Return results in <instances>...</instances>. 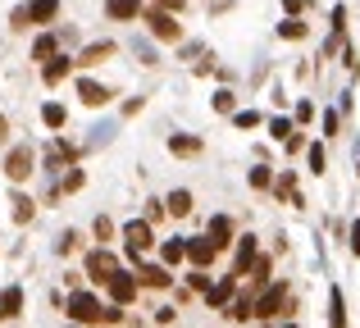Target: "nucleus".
<instances>
[{"label":"nucleus","mask_w":360,"mask_h":328,"mask_svg":"<svg viewBox=\"0 0 360 328\" xmlns=\"http://www.w3.org/2000/svg\"><path fill=\"white\" fill-rule=\"evenodd\" d=\"M306 32H310L306 18H283V23H278V37H283V41H306Z\"/></svg>","instance_id":"c85d7f7f"},{"label":"nucleus","mask_w":360,"mask_h":328,"mask_svg":"<svg viewBox=\"0 0 360 328\" xmlns=\"http://www.w3.org/2000/svg\"><path fill=\"white\" fill-rule=\"evenodd\" d=\"M255 260H260V237H255V232H242V237L233 242V269H229V274L233 278H246Z\"/></svg>","instance_id":"1a4fd4ad"},{"label":"nucleus","mask_w":360,"mask_h":328,"mask_svg":"<svg viewBox=\"0 0 360 328\" xmlns=\"http://www.w3.org/2000/svg\"><path fill=\"white\" fill-rule=\"evenodd\" d=\"M328 328H352V320H347V292L342 287H328Z\"/></svg>","instance_id":"5701e85b"},{"label":"nucleus","mask_w":360,"mask_h":328,"mask_svg":"<svg viewBox=\"0 0 360 328\" xmlns=\"http://www.w3.org/2000/svg\"><path fill=\"white\" fill-rule=\"evenodd\" d=\"M224 320H229V324H255V292H251V287H242V292L229 301Z\"/></svg>","instance_id":"4468645a"},{"label":"nucleus","mask_w":360,"mask_h":328,"mask_svg":"<svg viewBox=\"0 0 360 328\" xmlns=\"http://www.w3.org/2000/svg\"><path fill=\"white\" fill-rule=\"evenodd\" d=\"M165 214H169V205H165V201H160V196H150V201H146V214H141V219H146V223H150V228H155V223H160V219H165Z\"/></svg>","instance_id":"e433bc0d"},{"label":"nucleus","mask_w":360,"mask_h":328,"mask_svg":"<svg viewBox=\"0 0 360 328\" xmlns=\"http://www.w3.org/2000/svg\"><path fill=\"white\" fill-rule=\"evenodd\" d=\"M141 105H146V100H141V96H132V100H123V114H128V119H132V114H141Z\"/></svg>","instance_id":"de8ad7c7"},{"label":"nucleus","mask_w":360,"mask_h":328,"mask_svg":"<svg viewBox=\"0 0 360 328\" xmlns=\"http://www.w3.org/2000/svg\"><path fill=\"white\" fill-rule=\"evenodd\" d=\"M41 124L51 128V133H60V128L69 124V110H64L60 100H46V105H41Z\"/></svg>","instance_id":"a878e982"},{"label":"nucleus","mask_w":360,"mask_h":328,"mask_svg":"<svg viewBox=\"0 0 360 328\" xmlns=\"http://www.w3.org/2000/svg\"><path fill=\"white\" fill-rule=\"evenodd\" d=\"M73 69H78L73 55H55L51 64H41V82H46V87H60L64 78H73Z\"/></svg>","instance_id":"6ab92c4d"},{"label":"nucleus","mask_w":360,"mask_h":328,"mask_svg":"<svg viewBox=\"0 0 360 328\" xmlns=\"http://www.w3.org/2000/svg\"><path fill=\"white\" fill-rule=\"evenodd\" d=\"M214 110H219V114H238V96H233V87L214 91Z\"/></svg>","instance_id":"c9c22d12"},{"label":"nucleus","mask_w":360,"mask_h":328,"mask_svg":"<svg viewBox=\"0 0 360 328\" xmlns=\"http://www.w3.org/2000/svg\"><path fill=\"white\" fill-rule=\"evenodd\" d=\"M9 27H14V32H27V27H32V23H27V9H23V5L9 9Z\"/></svg>","instance_id":"79ce46f5"},{"label":"nucleus","mask_w":360,"mask_h":328,"mask_svg":"<svg viewBox=\"0 0 360 328\" xmlns=\"http://www.w3.org/2000/svg\"><path fill=\"white\" fill-rule=\"evenodd\" d=\"M292 133H297V119L292 114H274L269 119V142H288Z\"/></svg>","instance_id":"cd10ccee"},{"label":"nucleus","mask_w":360,"mask_h":328,"mask_svg":"<svg viewBox=\"0 0 360 328\" xmlns=\"http://www.w3.org/2000/svg\"><path fill=\"white\" fill-rule=\"evenodd\" d=\"M0 169H5V178H9V183H14V187H23L27 178L37 173V151H32V146H27V142L9 146V151H5V164H0Z\"/></svg>","instance_id":"39448f33"},{"label":"nucleus","mask_w":360,"mask_h":328,"mask_svg":"<svg viewBox=\"0 0 360 328\" xmlns=\"http://www.w3.org/2000/svg\"><path fill=\"white\" fill-rule=\"evenodd\" d=\"M306 5H310V0H283V18H301Z\"/></svg>","instance_id":"c03bdc74"},{"label":"nucleus","mask_w":360,"mask_h":328,"mask_svg":"<svg viewBox=\"0 0 360 328\" xmlns=\"http://www.w3.org/2000/svg\"><path fill=\"white\" fill-rule=\"evenodd\" d=\"M347 247H352V256L360 260V219L352 223V228H347Z\"/></svg>","instance_id":"a18cd8bd"},{"label":"nucleus","mask_w":360,"mask_h":328,"mask_svg":"<svg viewBox=\"0 0 360 328\" xmlns=\"http://www.w3.org/2000/svg\"><path fill=\"white\" fill-rule=\"evenodd\" d=\"M155 5H160V9H169V14H183L187 0H155Z\"/></svg>","instance_id":"09e8293b"},{"label":"nucleus","mask_w":360,"mask_h":328,"mask_svg":"<svg viewBox=\"0 0 360 328\" xmlns=\"http://www.w3.org/2000/svg\"><path fill=\"white\" fill-rule=\"evenodd\" d=\"M119 237H123V260H128V269L141 265V260H146V251L155 247V228H150L146 219H128Z\"/></svg>","instance_id":"7ed1b4c3"},{"label":"nucleus","mask_w":360,"mask_h":328,"mask_svg":"<svg viewBox=\"0 0 360 328\" xmlns=\"http://www.w3.org/2000/svg\"><path fill=\"white\" fill-rule=\"evenodd\" d=\"M55 55H64L60 32H37V41H32V60H37V64H51Z\"/></svg>","instance_id":"aec40b11"},{"label":"nucleus","mask_w":360,"mask_h":328,"mask_svg":"<svg viewBox=\"0 0 360 328\" xmlns=\"http://www.w3.org/2000/svg\"><path fill=\"white\" fill-rule=\"evenodd\" d=\"M115 219H110V214H96V223H91V237L101 242V247H110V242H115Z\"/></svg>","instance_id":"2f4dec72"},{"label":"nucleus","mask_w":360,"mask_h":328,"mask_svg":"<svg viewBox=\"0 0 360 328\" xmlns=\"http://www.w3.org/2000/svg\"><path fill=\"white\" fill-rule=\"evenodd\" d=\"M60 328H78V324H60Z\"/></svg>","instance_id":"864d4df0"},{"label":"nucleus","mask_w":360,"mask_h":328,"mask_svg":"<svg viewBox=\"0 0 360 328\" xmlns=\"http://www.w3.org/2000/svg\"><path fill=\"white\" fill-rule=\"evenodd\" d=\"M78 100L87 110H105L110 100H115V91H110L105 82H96V78H87V73H82V78H78Z\"/></svg>","instance_id":"ddd939ff"},{"label":"nucleus","mask_w":360,"mask_h":328,"mask_svg":"<svg viewBox=\"0 0 360 328\" xmlns=\"http://www.w3.org/2000/svg\"><path fill=\"white\" fill-rule=\"evenodd\" d=\"M5 137H9V119L0 114V142H5Z\"/></svg>","instance_id":"3c124183"},{"label":"nucleus","mask_w":360,"mask_h":328,"mask_svg":"<svg viewBox=\"0 0 360 328\" xmlns=\"http://www.w3.org/2000/svg\"><path fill=\"white\" fill-rule=\"evenodd\" d=\"M78 247H82V232L78 228H64L60 237H55V256H73Z\"/></svg>","instance_id":"473e14b6"},{"label":"nucleus","mask_w":360,"mask_h":328,"mask_svg":"<svg viewBox=\"0 0 360 328\" xmlns=\"http://www.w3.org/2000/svg\"><path fill=\"white\" fill-rule=\"evenodd\" d=\"M9 219H14L18 228H27V223L37 219V201H32L27 192H18V187L9 192Z\"/></svg>","instance_id":"f3484780"},{"label":"nucleus","mask_w":360,"mask_h":328,"mask_svg":"<svg viewBox=\"0 0 360 328\" xmlns=\"http://www.w3.org/2000/svg\"><path fill=\"white\" fill-rule=\"evenodd\" d=\"M292 119H297L301 128H306V124H315V100H297V114H292Z\"/></svg>","instance_id":"a19ab883"},{"label":"nucleus","mask_w":360,"mask_h":328,"mask_svg":"<svg viewBox=\"0 0 360 328\" xmlns=\"http://www.w3.org/2000/svg\"><path fill=\"white\" fill-rule=\"evenodd\" d=\"M23 301H27L23 287L9 283V287H5V320H18V315H23Z\"/></svg>","instance_id":"7c9ffc66"},{"label":"nucleus","mask_w":360,"mask_h":328,"mask_svg":"<svg viewBox=\"0 0 360 328\" xmlns=\"http://www.w3.org/2000/svg\"><path fill=\"white\" fill-rule=\"evenodd\" d=\"M319 128H324V137H338V128H342V114H338V110H324Z\"/></svg>","instance_id":"ea45409f"},{"label":"nucleus","mask_w":360,"mask_h":328,"mask_svg":"<svg viewBox=\"0 0 360 328\" xmlns=\"http://www.w3.org/2000/svg\"><path fill=\"white\" fill-rule=\"evenodd\" d=\"M141 14H146L141 0H105V18L110 23H137Z\"/></svg>","instance_id":"a211bd4d"},{"label":"nucleus","mask_w":360,"mask_h":328,"mask_svg":"<svg viewBox=\"0 0 360 328\" xmlns=\"http://www.w3.org/2000/svg\"><path fill=\"white\" fill-rule=\"evenodd\" d=\"M246 183H251L255 192H274V183H278V178H274V169H269V164L255 160V164H251V173H246Z\"/></svg>","instance_id":"bb28decb"},{"label":"nucleus","mask_w":360,"mask_h":328,"mask_svg":"<svg viewBox=\"0 0 360 328\" xmlns=\"http://www.w3.org/2000/svg\"><path fill=\"white\" fill-rule=\"evenodd\" d=\"M210 287H214L210 269H187V292H192V296H205Z\"/></svg>","instance_id":"c756f323"},{"label":"nucleus","mask_w":360,"mask_h":328,"mask_svg":"<svg viewBox=\"0 0 360 328\" xmlns=\"http://www.w3.org/2000/svg\"><path fill=\"white\" fill-rule=\"evenodd\" d=\"M328 23H333V37H347V5L328 9Z\"/></svg>","instance_id":"58836bf2"},{"label":"nucleus","mask_w":360,"mask_h":328,"mask_svg":"<svg viewBox=\"0 0 360 328\" xmlns=\"http://www.w3.org/2000/svg\"><path fill=\"white\" fill-rule=\"evenodd\" d=\"M205 237L214 242V251H229L233 242H238V223H233V214H210V223H205Z\"/></svg>","instance_id":"f8f14e48"},{"label":"nucleus","mask_w":360,"mask_h":328,"mask_svg":"<svg viewBox=\"0 0 360 328\" xmlns=\"http://www.w3.org/2000/svg\"><path fill=\"white\" fill-rule=\"evenodd\" d=\"M260 124H264L260 110H238V114H233V128H242V133L246 128H260Z\"/></svg>","instance_id":"4c0bfd02"},{"label":"nucleus","mask_w":360,"mask_h":328,"mask_svg":"<svg viewBox=\"0 0 360 328\" xmlns=\"http://www.w3.org/2000/svg\"><path fill=\"white\" fill-rule=\"evenodd\" d=\"M165 205H169V214H174V219H187V214L196 210V201H192V192H187V187H174V192L165 196Z\"/></svg>","instance_id":"393cba45"},{"label":"nucleus","mask_w":360,"mask_h":328,"mask_svg":"<svg viewBox=\"0 0 360 328\" xmlns=\"http://www.w3.org/2000/svg\"><path fill=\"white\" fill-rule=\"evenodd\" d=\"M183 260H187V237H169V242H160V265L178 269Z\"/></svg>","instance_id":"b1692460"},{"label":"nucleus","mask_w":360,"mask_h":328,"mask_svg":"<svg viewBox=\"0 0 360 328\" xmlns=\"http://www.w3.org/2000/svg\"><path fill=\"white\" fill-rule=\"evenodd\" d=\"M306 146H310V142H306V133H292L288 142H283V151H288V155H301Z\"/></svg>","instance_id":"37998d69"},{"label":"nucleus","mask_w":360,"mask_h":328,"mask_svg":"<svg viewBox=\"0 0 360 328\" xmlns=\"http://www.w3.org/2000/svg\"><path fill=\"white\" fill-rule=\"evenodd\" d=\"M242 292V278H233V274H224V278H214V287H210V292H205L201 296V301L205 306H210V310H229V301H233V296H238Z\"/></svg>","instance_id":"9b49d317"},{"label":"nucleus","mask_w":360,"mask_h":328,"mask_svg":"<svg viewBox=\"0 0 360 328\" xmlns=\"http://www.w3.org/2000/svg\"><path fill=\"white\" fill-rule=\"evenodd\" d=\"M82 183H87V173H82V169H69L55 187H60V196H69V192H82Z\"/></svg>","instance_id":"f704fd0d"},{"label":"nucleus","mask_w":360,"mask_h":328,"mask_svg":"<svg viewBox=\"0 0 360 328\" xmlns=\"http://www.w3.org/2000/svg\"><path fill=\"white\" fill-rule=\"evenodd\" d=\"M214 256H219V251H214V242L205 237V232H201V237H187V265H192V269H210Z\"/></svg>","instance_id":"2eb2a0df"},{"label":"nucleus","mask_w":360,"mask_h":328,"mask_svg":"<svg viewBox=\"0 0 360 328\" xmlns=\"http://www.w3.org/2000/svg\"><path fill=\"white\" fill-rule=\"evenodd\" d=\"M306 164H310V173H324V169H328V155H324V146H319V142H310L306 146Z\"/></svg>","instance_id":"72a5a7b5"},{"label":"nucleus","mask_w":360,"mask_h":328,"mask_svg":"<svg viewBox=\"0 0 360 328\" xmlns=\"http://www.w3.org/2000/svg\"><path fill=\"white\" fill-rule=\"evenodd\" d=\"M255 328H301L297 320H278V324H255Z\"/></svg>","instance_id":"8fccbe9b"},{"label":"nucleus","mask_w":360,"mask_h":328,"mask_svg":"<svg viewBox=\"0 0 360 328\" xmlns=\"http://www.w3.org/2000/svg\"><path fill=\"white\" fill-rule=\"evenodd\" d=\"M174 320H178L174 306H160V310H155V324H174Z\"/></svg>","instance_id":"49530a36"},{"label":"nucleus","mask_w":360,"mask_h":328,"mask_svg":"<svg viewBox=\"0 0 360 328\" xmlns=\"http://www.w3.org/2000/svg\"><path fill=\"white\" fill-rule=\"evenodd\" d=\"M105 296H96L91 287H78V292L64 296V315H69V324L78 328H105Z\"/></svg>","instance_id":"f03ea898"},{"label":"nucleus","mask_w":360,"mask_h":328,"mask_svg":"<svg viewBox=\"0 0 360 328\" xmlns=\"http://www.w3.org/2000/svg\"><path fill=\"white\" fill-rule=\"evenodd\" d=\"M269 283H274V256H264V251H260V260H255L251 274H246V287H251V292H264Z\"/></svg>","instance_id":"4be33fe9"},{"label":"nucleus","mask_w":360,"mask_h":328,"mask_svg":"<svg viewBox=\"0 0 360 328\" xmlns=\"http://www.w3.org/2000/svg\"><path fill=\"white\" fill-rule=\"evenodd\" d=\"M0 324H5V287H0Z\"/></svg>","instance_id":"603ef678"},{"label":"nucleus","mask_w":360,"mask_h":328,"mask_svg":"<svg viewBox=\"0 0 360 328\" xmlns=\"http://www.w3.org/2000/svg\"><path fill=\"white\" fill-rule=\"evenodd\" d=\"M132 274H137L141 292H169L174 287V269L160 265V260H141V265H132Z\"/></svg>","instance_id":"0eeeda50"},{"label":"nucleus","mask_w":360,"mask_h":328,"mask_svg":"<svg viewBox=\"0 0 360 328\" xmlns=\"http://www.w3.org/2000/svg\"><path fill=\"white\" fill-rule=\"evenodd\" d=\"M141 23H146V32L155 37V41H183V23H178V14H169V9H160V5H146Z\"/></svg>","instance_id":"423d86ee"},{"label":"nucleus","mask_w":360,"mask_h":328,"mask_svg":"<svg viewBox=\"0 0 360 328\" xmlns=\"http://www.w3.org/2000/svg\"><path fill=\"white\" fill-rule=\"evenodd\" d=\"M115 55H119V46L110 41V37H101V41H87V46H82V51L73 55V64H78V69H96V64L115 60Z\"/></svg>","instance_id":"9d476101"},{"label":"nucleus","mask_w":360,"mask_h":328,"mask_svg":"<svg viewBox=\"0 0 360 328\" xmlns=\"http://www.w3.org/2000/svg\"><path fill=\"white\" fill-rule=\"evenodd\" d=\"M27 23L32 27H46V32H51V23L55 18H60V0H27Z\"/></svg>","instance_id":"dca6fc26"},{"label":"nucleus","mask_w":360,"mask_h":328,"mask_svg":"<svg viewBox=\"0 0 360 328\" xmlns=\"http://www.w3.org/2000/svg\"><path fill=\"white\" fill-rule=\"evenodd\" d=\"M169 151H174L178 160H192V155L205 151V142H201L196 133H169Z\"/></svg>","instance_id":"412c9836"},{"label":"nucleus","mask_w":360,"mask_h":328,"mask_svg":"<svg viewBox=\"0 0 360 328\" xmlns=\"http://www.w3.org/2000/svg\"><path fill=\"white\" fill-rule=\"evenodd\" d=\"M297 315V296H292L288 278H274L264 292H255V324H278Z\"/></svg>","instance_id":"f257e3e1"},{"label":"nucleus","mask_w":360,"mask_h":328,"mask_svg":"<svg viewBox=\"0 0 360 328\" xmlns=\"http://www.w3.org/2000/svg\"><path fill=\"white\" fill-rule=\"evenodd\" d=\"M119 269H123V260H119L110 247H91L87 256H82V278H91L96 287H105L110 278L119 274Z\"/></svg>","instance_id":"20e7f679"},{"label":"nucleus","mask_w":360,"mask_h":328,"mask_svg":"<svg viewBox=\"0 0 360 328\" xmlns=\"http://www.w3.org/2000/svg\"><path fill=\"white\" fill-rule=\"evenodd\" d=\"M137 296H141V283H137V274H132V269H119V274L105 283V301L110 306H123V310H128Z\"/></svg>","instance_id":"6e6552de"}]
</instances>
